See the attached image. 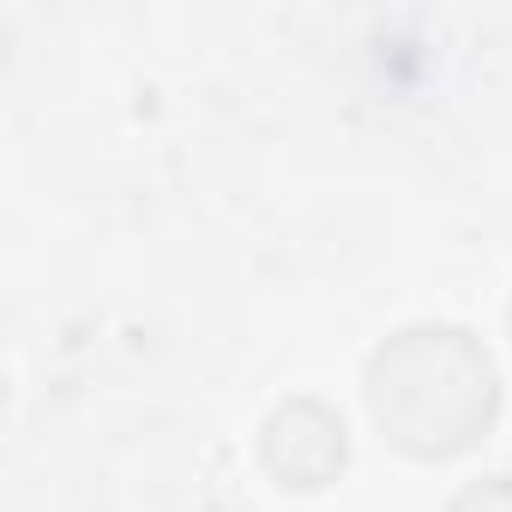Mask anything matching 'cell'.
<instances>
[{
    "label": "cell",
    "mask_w": 512,
    "mask_h": 512,
    "mask_svg": "<svg viewBox=\"0 0 512 512\" xmlns=\"http://www.w3.org/2000/svg\"><path fill=\"white\" fill-rule=\"evenodd\" d=\"M374 416L416 458L464 452L494 416V368L488 356L446 326L398 332L392 350L374 356Z\"/></svg>",
    "instance_id": "1"
},
{
    "label": "cell",
    "mask_w": 512,
    "mask_h": 512,
    "mask_svg": "<svg viewBox=\"0 0 512 512\" xmlns=\"http://www.w3.org/2000/svg\"><path fill=\"white\" fill-rule=\"evenodd\" d=\"M452 512H512V476H494V482L470 488Z\"/></svg>",
    "instance_id": "2"
}]
</instances>
